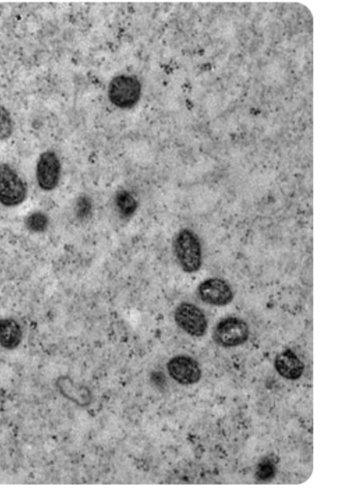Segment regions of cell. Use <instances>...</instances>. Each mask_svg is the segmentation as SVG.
I'll use <instances>...</instances> for the list:
<instances>
[{
    "label": "cell",
    "mask_w": 339,
    "mask_h": 497,
    "mask_svg": "<svg viewBox=\"0 0 339 497\" xmlns=\"http://www.w3.org/2000/svg\"><path fill=\"white\" fill-rule=\"evenodd\" d=\"M173 248L181 268L186 273L197 271L202 264V248L198 236L193 231L183 229L175 237Z\"/></svg>",
    "instance_id": "cell-1"
},
{
    "label": "cell",
    "mask_w": 339,
    "mask_h": 497,
    "mask_svg": "<svg viewBox=\"0 0 339 497\" xmlns=\"http://www.w3.org/2000/svg\"><path fill=\"white\" fill-rule=\"evenodd\" d=\"M141 86L138 79L131 75H119L109 83L108 96L110 101L121 109L133 106L139 100Z\"/></svg>",
    "instance_id": "cell-2"
},
{
    "label": "cell",
    "mask_w": 339,
    "mask_h": 497,
    "mask_svg": "<svg viewBox=\"0 0 339 497\" xmlns=\"http://www.w3.org/2000/svg\"><path fill=\"white\" fill-rule=\"evenodd\" d=\"M248 336V325L243 319L228 316L216 323L212 337L217 345L230 348L243 344L247 341Z\"/></svg>",
    "instance_id": "cell-3"
},
{
    "label": "cell",
    "mask_w": 339,
    "mask_h": 497,
    "mask_svg": "<svg viewBox=\"0 0 339 497\" xmlns=\"http://www.w3.org/2000/svg\"><path fill=\"white\" fill-rule=\"evenodd\" d=\"M174 319L177 325L191 336H203L207 331L208 321L205 313L192 303H181L175 310Z\"/></svg>",
    "instance_id": "cell-4"
},
{
    "label": "cell",
    "mask_w": 339,
    "mask_h": 497,
    "mask_svg": "<svg viewBox=\"0 0 339 497\" xmlns=\"http://www.w3.org/2000/svg\"><path fill=\"white\" fill-rule=\"evenodd\" d=\"M26 195V187L9 165L0 164V203L6 206L21 204Z\"/></svg>",
    "instance_id": "cell-5"
},
{
    "label": "cell",
    "mask_w": 339,
    "mask_h": 497,
    "mask_svg": "<svg viewBox=\"0 0 339 497\" xmlns=\"http://www.w3.org/2000/svg\"><path fill=\"white\" fill-rule=\"evenodd\" d=\"M197 293L203 302L216 306H226L233 298V292L230 285L219 278H210L202 281L198 287Z\"/></svg>",
    "instance_id": "cell-6"
},
{
    "label": "cell",
    "mask_w": 339,
    "mask_h": 497,
    "mask_svg": "<svg viewBox=\"0 0 339 497\" xmlns=\"http://www.w3.org/2000/svg\"><path fill=\"white\" fill-rule=\"evenodd\" d=\"M169 376L182 385H192L199 381L201 370L193 358L178 355L171 358L166 365Z\"/></svg>",
    "instance_id": "cell-7"
},
{
    "label": "cell",
    "mask_w": 339,
    "mask_h": 497,
    "mask_svg": "<svg viewBox=\"0 0 339 497\" xmlns=\"http://www.w3.org/2000/svg\"><path fill=\"white\" fill-rule=\"evenodd\" d=\"M61 164L56 154L51 151L42 153L37 162L36 175L38 184L44 191H51L59 184Z\"/></svg>",
    "instance_id": "cell-8"
},
{
    "label": "cell",
    "mask_w": 339,
    "mask_h": 497,
    "mask_svg": "<svg viewBox=\"0 0 339 497\" xmlns=\"http://www.w3.org/2000/svg\"><path fill=\"white\" fill-rule=\"evenodd\" d=\"M56 384L60 393L76 405L86 407L91 404L93 396L86 386L74 382L66 376L58 378Z\"/></svg>",
    "instance_id": "cell-9"
},
{
    "label": "cell",
    "mask_w": 339,
    "mask_h": 497,
    "mask_svg": "<svg viewBox=\"0 0 339 497\" xmlns=\"http://www.w3.org/2000/svg\"><path fill=\"white\" fill-rule=\"evenodd\" d=\"M24 331L20 322L11 316L0 318V346L5 350L16 348L21 343Z\"/></svg>",
    "instance_id": "cell-10"
},
{
    "label": "cell",
    "mask_w": 339,
    "mask_h": 497,
    "mask_svg": "<svg viewBox=\"0 0 339 497\" xmlns=\"http://www.w3.org/2000/svg\"><path fill=\"white\" fill-rule=\"evenodd\" d=\"M274 366L281 376L289 380L299 378L304 371L303 362L290 349H287L276 356Z\"/></svg>",
    "instance_id": "cell-11"
},
{
    "label": "cell",
    "mask_w": 339,
    "mask_h": 497,
    "mask_svg": "<svg viewBox=\"0 0 339 497\" xmlns=\"http://www.w3.org/2000/svg\"><path fill=\"white\" fill-rule=\"evenodd\" d=\"M114 201L118 214L123 218L132 216L138 206L135 197L126 190L118 191L115 196Z\"/></svg>",
    "instance_id": "cell-12"
},
{
    "label": "cell",
    "mask_w": 339,
    "mask_h": 497,
    "mask_svg": "<svg viewBox=\"0 0 339 497\" xmlns=\"http://www.w3.org/2000/svg\"><path fill=\"white\" fill-rule=\"evenodd\" d=\"M49 219L47 216L40 211L31 214L25 221L27 229L33 233L44 231L47 229Z\"/></svg>",
    "instance_id": "cell-13"
},
{
    "label": "cell",
    "mask_w": 339,
    "mask_h": 497,
    "mask_svg": "<svg viewBox=\"0 0 339 497\" xmlns=\"http://www.w3.org/2000/svg\"><path fill=\"white\" fill-rule=\"evenodd\" d=\"M13 131V122L9 111L0 106V140L9 137Z\"/></svg>",
    "instance_id": "cell-14"
},
{
    "label": "cell",
    "mask_w": 339,
    "mask_h": 497,
    "mask_svg": "<svg viewBox=\"0 0 339 497\" xmlns=\"http://www.w3.org/2000/svg\"><path fill=\"white\" fill-rule=\"evenodd\" d=\"M275 463L270 458L263 460L257 466L256 478L260 481L270 480L275 475Z\"/></svg>",
    "instance_id": "cell-15"
},
{
    "label": "cell",
    "mask_w": 339,
    "mask_h": 497,
    "mask_svg": "<svg viewBox=\"0 0 339 497\" xmlns=\"http://www.w3.org/2000/svg\"><path fill=\"white\" fill-rule=\"evenodd\" d=\"M76 214L80 218L88 216L91 211V203L90 199L86 196L80 197L76 203Z\"/></svg>",
    "instance_id": "cell-16"
}]
</instances>
